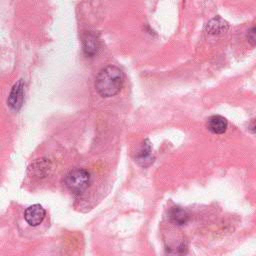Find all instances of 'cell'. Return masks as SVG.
Wrapping results in <instances>:
<instances>
[{
    "mask_svg": "<svg viewBox=\"0 0 256 256\" xmlns=\"http://www.w3.org/2000/svg\"><path fill=\"white\" fill-rule=\"evenodd\" d=\"M124 84L122 70L114 65L102 68L95 79V89L100 96L108 98L120 92Z\"/></svg>",
    "mask_w": 256,
    "mask_h": 256,
    "instance_id": "obj_1",
    "label": "cell"
},
{
    "mask_svg": "<svg viewBox=\"0 0 256 256\" xmlns=\"http://www.w3.org/2000/svg\"><path fill=\"white\" fill-rule=\"evenodd\" d=\"M247 40L252 46H255V43H256V29H255V27H251L247 31Z\"/></svg>",
    "mask_w": 256,
    "mask_h": 256,
    "instance_id": "obj_10",
    "label": "cell"
},
{
    "mask_svg": "<svg viewBox=\"0 0 256 256\" xmlns=\"http://www.w3.org/2000/svg\"><path fill=\"white\" fill-rule=\"evenodd\" d=\"M46 215L45 209L40 204H33L26 208L24 219L30 226H37L42 223Z\"/></svg>",
    "mask_w": 256,
    "mask_h": 256,
    "instance_id": "obj_4",
    "label": "cell"
},
{
    "mask_svg": "<svg viewBox=\"0 0 256 256\" xmlns=\"http://www.w3.org/2000/svg\"><path fill=\"white\" fill-rule=\"evenodd\" d=\"M228 127L227 120L221 115H213L207 120V128L213 134H223Z\"/></svg>",
    "mask_w": 256,
    "mask_h": 256,
    "instance_id": "obj_8",
    "label": "cell"
},
{
    "mask_svg": "<svg viewBox=\"0 0 256 256\" xmlns=\"http://www.w3.org/2000/svg\"><path fill=\"white\" fill-rule=\"evenodd\" d=\"M229 29V24L220 16H216L209 20L206 25V31L212 35H219L225 33Z\"/></svg>",
    "mask_w": 256,
    "mask_h": 256,
    "instance_id": "obj_7",
    "label": "cell"
},
{
    "mask_svg": "<svg viewBox=\"0 0 256 256\" xmlns=\"http://www.w3.org/2000/svg\"><path fill=\"white\" fill-rule=\"evenodd\" d=\"M137 163L142 167H147L153 162V155H152V147L148 140H145L141 145L136 157Z\"/></svg>",
    "mask_w": 256,
    "mask_h": 256,
    "instance_id": "obj_6",
    "label": "cell"
},
{
    "mask_svg": "<svg viewBox=\"0 0 256 256\" xmlns=\"http://www.w3.org/2000/svg\"><path fill=\"white\" fill-rule=\"evenodd\" d=\"M90 174L87 170L77 168L71 170L65 177V185L74 194H82L89 186Z\"/></svg>",
    "mask_w": 256,
    "mask_h": 256,
    "instance_id": "obj_2",
    "label": "cell"
},
{
    "mask_svg": "<svg viewBox=\"0 0 256 256\" xmlns=\"http://www.w3.org/2000/svg\"><path fill=\"white\" fill-rule=\"evenodd\" d=\"M169 218L176 225H184L189 220V214L182 207L174 206L169 211Z\"/></svg>",
    "mask_w": 256,
    "mask_h": 256,
    "instance_id": "obj_9",
    "label": "cell"
},
{
    "mask_svg": "<svg viewBox=\"0 0 256 256\" xmlns=\"http://www.w3.org/2000/svg\"><path fill=\"white\" fill-rule=\"evenodd\" d=\"M24 101V84L22 80L17 81L12 87L8 96L7 103L9 107L14 111H19Z\"/></svg>",
    "mask_w": 256,
    "mask_h": 256,
    "instance_id": "obj_3",
    "label": "cell"
},
{
    "mask_svg": "<svg viewBox=\"0 0 256 256\" xmlns=\"http://www.w3.org/2000/svg\"><path fill=\"white\" fill-rule=\"evenodd\" d=\"M100 49V39L97 34L88 32L83 37V51L86 56H95Z\"/></svg>",
    "mask_w": 256,
    "mask_h": 256,
    "instance_id": "obj_5",
    "label": "cell"
}]
</instances>
